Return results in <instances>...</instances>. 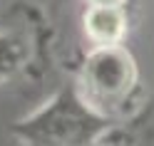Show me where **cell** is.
Returning <instances> with one entry per match:
<instances>
[{
  "label": "cell",
  "instance_id": "8992f818",
  "mask_svg": "<svg viewBox=\"0 0 154 146\" xmlns=\"http://www.w3.org/2000/svg\"><path fill=\"white\" fill-rule=\"evenodd\" d=\"M102 146H107V144H102ZM109 146H129V144H124V141H112Z\"/></svg>",
  "mask_w": 154,
  "mask_h": 146
},
{
  "label": "cell",
  "instance_id": "7a4b0ae2",
  "mask_svg": "<svg viewBox=\"0 0 154 146\" xmlns=\"http://www.w3.org/2000/svg\"><path fill=\"white\" fill-rule=\"evenodd\" d=\"M75 84L97 112L127 121L139 94V70L124 45L92 47L77 67Z\"/></svg>",
  "mask_w": 154,
  "mask_h": 146
},
{
  "label": "cell",
  "instance_id": "3957f363",
  "mask_svg": "<svg viewBox=\"0 0 154 146\" xmlns=\"http://www.w3.org/2000/svg\"><path fill=\"white\" fill-rule=\"evenodd\" d=\"M85 37L92 47H114L122 45L129 30V20L124 7H104V5H87L82 15Z\"/></svg>",
  "mask_w": 154,
  "mask_h": 146
},
{
  "label": "cell",
  "instance_id": "277c9868",
  "mask_svg": "<svg viewBox=\"0 0 154 146\" xmlns=\"http://www.w3.org/2000/svg\"><path fill=\"white\" fill-rule=\"evenodd\" d=\"M30 37L17 30H0V84L13 82L30 64Z\"/></svg>",
  "mask_w": 154,
  "mask_h": 146
},
{
  "label": "cell",
  "instance_id": "6da1fadb",
  "mask_svg": "<svg viewBox=\"0 0 154 146\" xmlns=\"http://www.w3.org/2000/svg\"><path fill=\"white\" fill-rule=\"evenodd\" d=\"M117 119L97 112L75 82L57 89L32 114L10 126L17 146H102L117 131Z\"/></svg>",
  "mask_w": 154,
  "mask_h": 146
},
{
  "label": "cell",
  "instance_id": "5b68a950",
  "mask_svg": "<svg viewBox=\"0 0 154 146\" xmlns=\"http://www.w3.org/2000/svg\"><path fill=\"white\" fill-rule=\"evenodd\" d=\"M87 5H104V7H124L127 0H87Z\"/></svg>",
  "mask_w": 154,
  "mask_h": 146
}]
</instances>
